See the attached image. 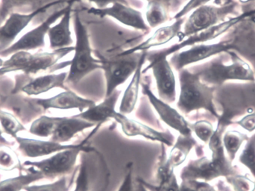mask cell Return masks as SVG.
Returning a JSON list of instances; mask_svg holds the SVG:
<instances>
[{
  "instance_id": "obj_29",
  "label": "cell",
  "mask_w": 255,
  "mask_h": 191,
  "mask_svg": "<svg viewBox=\"0 0 255 191\" xmlns=\"http://www.w3.org/2000/svg\"><path fill=\"white\" fill-rule=\"evenodd\" d=\"M57 120L58 117L41 116L33 122L29 132L40 138H51L56 126Z\"/></svg>"
},
{
  "instance_id": "obj_28",
  "label": "cell",
  "mask_w": 255,
  "mask_h": 191,
  "mask_svg": "<svg viewBox=\"0 0 255 191\" xmlns=\"http://www.w3.org/2000/svg\"><path fill=\"white\" fill-rule=\"evenodd\" d=\"M236 160L250 171L255 180V132L244 143Z\"/></svg>"
},
{
  "instance_id": "obj_9",
  "label": "cell",
  "mask_w": 255,
  "mask_h": 191,
  "mask_svg": "<svg viewBox=\"0 0 255 191\" xmlns=\"http://www.w3.org/2000/svg\"><path fill=\"white\" fill-rule=\"evenodd\" d=\"M146 60L150 63L146 68L142 70V74L148 70H151L155 79L158 97L169 104L175 102L176 99V82L172 65L168 61L167 57L157 56L148 53Z\"/></svg>"
},
{
  "instance_id": "obj_3",
  "label": "cell",
  "mask_w": 255,
  "mask_h": 191,
  "mask_svg": "<svg viewBox=\"0 0 255 191\" xmlns=\"http://www.w3.org/2000/svg\"><path fill=\"white\" fill-rule=\"evenodd\" d=\"M227 53L231 56L228 64H225L220 58H215L196 68L195 73L204 83L216 88L229 81L255 82V72L250 64L233 51Z\"/></svg>"
},
{
  "instance_id": "obj_36",
  "label": "cell",
  "mask_w": 255,
  "mask_h": 191,
  "mask_svg": "<svg viewBox=\"0 0 255 191\" xmlns=\"http://www.w3.org/2000/svg\"><path fill=\"white\" fill-rule=\"evenodd\" d=\"M70 187H71V184L68 183L67 177H63L51 184L27 186L24 190L25 191H69Z\"/></svg>"
},
{
  "instance_id": "obj_45",
  "label": "cell",
  "mask_w": 255,
  "mask_h": 191,
  "mask_svg": "<svg viewBox=\"0 0 255 191\" xmlns=\"http://www.w3.org/2000/svg\"><path fill=\"white\" fill-rule=\"evenodd\" d=\"M241 3H244V4H246V3L249 2H253V1H255V0H240Z\"/></svg>"
},
{
  "instance_id": "obj_31",
  "label": "cell",
  "mask_w": 255,
  "mask_h": 191,
  "mask_svg": "<svg viewBox=\"0 0 255 191\" xmlns=\"http://www.w3.org/2000/svg\"><path fill=\"white\" fill-rule=\"evenodd\" d=\"M0 123L4 132L13 138L17 137L18 132L25 131V126L10 113L0 110Z\"/></svg>"
},
{
  "instance_id": "obj_17",
  "label": "cell",
  "mask_w": 255,
  "mask_h": 191,
  "mask_svg": "<svg viewBox=\"0 0 255 191\" xmlns=\"http://www.w3.org/2000/svg\"><path fill=\"white\" fill-rule=\"evenodd\" d=\"M97 125L90 123L83 119L73 116L71 117H58L56 126L50 141L59 144L71 141L75 136L87 129L94 128Z\"/></svg>"
},
{
  "instance_id": "obj_19",
  "label": "cell",
  "mask_w": 255,
  "mask_h": 191,
  "mask_svg": "<svg viewBox=\"0 0 255 191\" xmlns=\"http://www.w3.org/2000/svg\"><path fill=\"white\" fill-rule=\"evenodd\" d=\"M121 93V91L117 89L112 95L106 97L101 103L94 105V106L74 116L96 125L99 123L104 124L109 120H112L117 112L115 108Z\"/></svg>"
},
{
  "instance_id": "obj_2",
  "label": "cell",
  "mask_w": 255,
  "mask_h": 191,
  "mask_svg": "<svg viewBox=\"0 0 255 191\" xmlns=\"http://www.w3.org/2000/svg\"><path fill=\"white\" fill-rule=\"evenodd\" d=\"M178 76L180 94L177 107L183 114L205 110L217 118L221 117L214 102L216 87L204 83L197 73L189 69L178 70Z\"/></svg>"
},
{
  "instance_id": "obj_1",
  "label": "cell",
  "mask_w": 255,
  "mask_h": 191,
  "mask_svg": "<svg viewBox=\"0 0 255 191\" xmlns=\"http://www.w3.org/2000/svg\"><path fill=\"white\" fill-rule=\"evenodd\" d=\"M211 157L202 156L190 160L180 172L182 183L201 181L210 183L217 179L226 178L237 174L233 163L229 161L221 140L214 139L208 144Z\"/></svg>"
},
{
  "instance_id": "obj_16",
  "label": "cell",
  "mask_w": 255,
  "mask_h": 191,
  "mask_svg": "<svg viewBox=\"0 0 255 191\" xmlns=\"http://www.w3.org/2000/svg\"><path fill=\"white\" fill-rule=\"evenodd\" d=\"M18 149L25 157L38 158L42 156L55 154L63 150H68L76 147V144H64L53 142L52 141H44L40 140L29 139V138L16 137Z\"/></svg>"
},
{
  "instance_id": "obj_10",
  "label": "cell",
  "mask_w": 255,
  "mask_h": 191,
  "mask_svg": "<svg viewBox=\"0 0 255 191\" xmlns=\"http://www.w3.org/2000/svg\"><path fill=\"white\" fill-rule=\"evenodd\" d=\"M67 9V5L61 10L54 12L38 26L28 31L7 49L1 51L0 55L2 57H7L19 51H28V52L30 50H35V49L44 47L45 36L47 34L51 25L64 14Z\"/></svg>"
},
{
  "instance_id": "obj_47",
  "label": "cell",
  "mask_w": 255,
  "mask_h": 191,
  "mask_svg": "<svg viewBox=\"0 0 255 191\" xmlns=\"http://www.w3.org/2000/svg\"><path fill=\"white\" fill-rule=\"evenodd\" d=\"M3 63H4V61H2V59L1 58H0V67L2 66Z\"/></svg>"
},
{
  "instance_id": "obj_41",
  "label": "cell",
  "mask_w": 255,
  "mask_h": 191,
  "mask_svg": "<svg viewBox=\"0 0 255 191\" xmlns=\"http://www.w3.org/2000/svg\"><path fill=\"white\" fill-rule=\"evenodd\" d=\"M91 2H94L97 6L98 8H104L108 7L110 4H114L116 2L124 3V4H128L127 0H88Z\"/></svg>"
},
{
  "instance_id": "obj_46",
  "label": "cell",
  "mask_w": 255,
  "mask_h": 191,
  "mask_svg": "<svg viewBox=\"0 0 255 191\" xmlns=\"http://www.w3.org/2000/svg\"><path fill=\"white\" fill-rule=\"evenodd\" d=\"M146 1H148H148H160V2L163 3V1H165V2H166V1H167V0H146Z\"/></svg>"
},
{
  "instance_id": "obj_27",
  "label": "cell",
  "mask_w": 255,
  "mask_h": 191,
  "mask_svg": "<svg viewBox=\"0 0 255 191\" xmlns=\"http://www.w3.org/2000/svg\"><path fill=\"white\" fill-rule=\"evenodd\" d=\"M28 171L25 175L0 182V191H21L29 185L45 179L43 174L33 167H29Z\"/></svg>"
},
{
  "instance_id": "obj_8",
  "label": "cell",
  "mask_w": 255,
  "mask_h": 191,
  "mask_svg": "<svg viewBox=\"0 0 255 191\" xmlns=\"http://www.w3.org/2000/svg\"><path fill=\"white\" fill-rule=\"evenodd\" d=\"M106 81V97L112 95L120 85H123L134 73L140 59L141 52H133L118 59L109 60L100 52H95Z\"/></svg>"
},
{
  "instance_id": "obj_14",
  "label": "cell",
  "mask_w": 255,
  "mask_h": 191,
  "mask_svg": "<svg viewBox=\"0 0 255 191\" xmlns=\"http://www.w3.org/2000/svg\"><path fill=\"white\" fill-rule=\"evenodd\" d=\"M61 2L55 1L31 13H21L13 12L9 15L4 23L0 27V52L11 46V43L17 37L18 34L31 22V21L39 13H43L51 6Z\"/></svg>"
},
{
  "instance_id": "obj_12",
  "label": "cell",
  "mask_w": 255,
  "mask_h": 191,
  "mask_svg": "<svg viewBox=\"0 0 255 191\" xmlns=\"http://www.w3.org/2000/svg\"><path fill=\"white\" fill-rule=\"evenodd\" d=\"M112 120H115L121 126L123 133L129 138L141 137L148 141L160 143V144L171 147L175 142L173 135L168 132L156 130L141 122L129 118L126 114L117 111Z\"/></svg>"
},
{
  "instance_id": "obj_22",
  "label": "cell",
  "mask_w": 255,
  "mask_h": 191,
  "mask_svg": "<svg viewBox=\"0 0 255 191\" xmlns=\"http://www.w3.org/2000/svg\"><path fill=\"white\" fill-rule=\"evenodd\" d=\"M67 74V73H61L59 74H49L34 78L28 80L19 90L28 96L39 95L48 92L53 88L67 90L65 86Z\"/></svg>"
},
{
  "instance_id": "obj_33",
  "label": "cell",
  "mask_w": 255,
  "mask_h": 191,
  "mask_svg": "<svg viewBox=\"0 0 255 191\" xmlns=\"http://www.w3.org/2000/svg\"><path fill=\"white\" fill-rule=\"evenodd\" d=\"M225 179L234 191H255V180L247 176L237 173Z\"/></svg>"
},
{
  "instance_id": "obj_44",
  "label": "cell",
  "mask_w": 255,
  "mask_h": 191,
  "mask_svg": "<svg viewBox=\"0 0 255 191\" xmlns=\"http://www.w3.org/2000/svg\"><path fill=\"white\" fill-rule=\"evenodd\" d=\"M0 144H7V141H6L5 138H3L1 130H0Z\"/></svg>"
},
{
  "instance_id": "obj_13",
  "label": "cell",
  "mask_w": 255,
  "mask_h": 191,
  "mask_svg": "<svg viewBox=\"0 0 255 191\" xmlns=\"http://www.w3.org/2000/svg\"><path fill=\"white\" fill-rule=\"evenodd\" d=\"M88 13L100 17L111 16L119 21L121 23L135 29L141 30V31L149 30V28L142 17L141 12L132 8L128 6V4H124V3H114L113 5L111 7H106L104 8L91 7L88 10Z\"/></svg>"
},
{
  "instance_id": "obj_26",
  "label": "cell",
  "mask_w": 255,
  "mask_h": 191,
  "mask_svg": "<svg viewBox=\"0 0 255 191\" xmlns=\"http://www.w3.org/2000/svg\"><path fill=\"white\" fill-rule=\"evenodd\" d=\"M248 138L246 132L230 127L223 132L222 137L223 148L228 159L232 163L236 160L238 153Z\"/></svg>"
},
{
  "instance_id": "obj_39",
  "label": "cell",
  "mask_w": 255,
  "mask_h": 191,
  "mask_svg": "<svg viewBox=\"0 0 255 191\" xmlns=\"http://www.w3.org/2000/svg\"><path fill=\"white\" fill-rule=\"evenodd\" d=\"M235 124L239 126L241 129L248 133L255 132V112L250 113L244 116L241 120L235 122Z\"/></svg>"
},
{
  "instance_id": "obj_23",
  "label": "cell",
  "mask_w": 255,
  "mask_h": 191,
  "mask_svg": "<svg viewBox=\"0 0 255 191\" xmlns=\"http://www.w3.org/2000/svg\"><path fill=\"white\" fill-rule=\"evenodd\" d=\"M147 55H148V51L141 52L140 59H139L137 68L135 70L131 80L128 85L121 100L119 108V112L121 114L128 115L133 112V110L135 109L138 100V96H139V86H140L141 77L142 74V66L146 60Z\"/></svg>"
},
{
  "instance_id": "obj_48",
  "label": "cell",
  "mask_w": 255,
  "mask_h": 191,
  "mask_svg": "<svg viewBox=\"0 0 255 191\" xmlns=\"http://www.w3.org/2000/svg\"><path fill=\"white\" fill-rule=\"evenodd\" d=\"M60 1H61V2H62L63 1H64V0H59Z\"/></svg>"
},
{
  "instance_id": "obj_20",
  "label": "cell",
  "mask_w": 255,
  "mask_h": 191,
  "mask_svg": "<svg viewBox=\"0 0 255 191\" xmlns=\"http://www.w3.org/2000/svg\"><path fill=\"white\" fill-rule=\"evenodd\" d=\"M77 0H69L67 9L64 14L61 16V21L57 25L50 27L48 31L49 44L53 50L62 48L70 47L73 43L70 31L72 7L73 3Z\"/></svg>"
},
{
  "instance_id": "obj_40",
  "label": "cell",
  "mask_w": 255,
  "mask_h": 191,
  "mask_svg": "<svg viewBox=\"0 0 255 191\" xmlns=\"http://www.w3.org/2000/svg\"><path fill=\"white\" fill-rule=\"evenodd\" d=\"M211 0H190L183 8L175 14L174 18L177 19L184 17L189 12L192 11L201 6L207 4V3L209 2Z\"/></svg>"
},
{
  "instance_id": "obj_35",
  "label": "cell",
  "mask_w": 255,
  "mask_h": 191,
  "mask_svg": "<svg viewBox=\"0 0 255 191\" xmlns=\"http://www.w3.org/2000/svg\"><path fill=\"white\" fill-rule=\"evenodd\" d=\"M19 166L16 154L7 147H0V170L10 171Z\"/></svg>"
},
{
  "instance_id": "obj_7",
  "label": "cell",
  "mask_w": 255,
  "mask_h": 191,
  "mask_svg": "<svg viewBox=\"0 0 255 191\" xmlns=\"http://www.w3.org/2000/svg\"><path fill=\"white\" fill-rule=\"evenodd\" d=\"M238 3L230 1L221 6L205 4L193 10L184 23L181 40L226 21L236 10Z\"/></svg>"
},
{
  "instance_id": "obj_37",
  "label": "cell",
  "mask_w": 255,
  "mask_h": 191,
  "mask_svg": "<svg viewBox=\"0 0 255 191\" xmlns=\"http://www.w3.org/2000/svg\"><path fill=\"white\" fill-rule=\"evenodd\" d=\"M89 191V179H88V168L85 162H82L76 177V185L73 191Z\"/></svg>"
},
{
  "instance_id": "obj_34",
  "label": "cell",
  "mask_w": 255,
  "mask_h": 191,
  "mask_svg": "<svg viewBox=\"0 0 255 191\" xmlns=\"http://www.w3.org/2000/svg\"><path fill=\"white\" fill-rule=\"evenodd\" d=\"M138 179L148 191H180L181 189V185L178 183L175 174L157 185H152L142 179Z\"/></svg>"
},
{
  "instance_id": "obj_4",
  "label": "cell",
  "mask_w": 255,
  "mask_h": 191,
  "mask_svg": "<svg viewBox=\"0 0 255 191\" xmlns=\"http://www.w3.org/2000/svg\"><path fill=\"white\" fill-rule=\"evenodd\" d=\"M103 123H99L93 129L92 132L78 144L76 147L68 150H63L55 153L54 156L39 161V162H29L27 161L24 163V166L33 167L43 174L44 178L54 180L61 178L71 174L77 163L79 156L83 153L95 152V149L88 145L89 140L98 132Z\"/></svg>"
},
{
  "instance_id": "obj_38",
  "label": "cell",
  "mask_w": 255,
  "mask_h": 191,
  "mask_svg": "<svg viewBox=\"0 0 255 191\" xmlns=\"http://www.w3.org/2000/svg\"><path fill=\"white\" fill-rule=\"evenodd\" d=\"M118 191H136V186H134L133 180V164L131 162L127 165L124 181Z\"/></svg>"
},
{
  "instance_id": "obj_30",
  "label": "cell",
  "mask_w": 255,
  "mask_h": 191,
  "mask_svg": "<svg viewBox=\"0 0 255 191\" xmlns=\"http://www.w3.org/2000/svg\"><path fill=\"white\" fill-rule=\"evenodd\" d=\"M146 21L151 28H155L167 20V14L160 1H148L145 12Z\"/></svg>"
},
{
  "instance_id": "obj_11",
  "label": "cell",
  "mask_w": 255,
  "mask_h": 191,
  "mask_svg": "<svg viewBox=\"0 0 255 191\" xmlns=\"http://www.w3.org/2000/svg\"><path fill=\"white\" fill-rule=\"evenodd\" d=\"M141 86L142 94L147 96L157 115L166 126L176 131L179 135L185 136L193 135L190 123L186 120L181 113L171 107L167 102L161 100L160 98L154 95L151 91L149 84L141 82Z\"/></svg>"
},
{
  "instance_id": "obj_21",
  "label": "cell",
  "mask_w": 255,
  "mask_h": 191,
  "mask_svg": "<svg viewBox=\"0 0 255 191\" xmlns=\"http://www.w3.org/2000/svg\"><path fill=\"white\" fill-rule=\"evenodd\" d=\"M74 51V47H66L55 49L52 52H38L31 54L22 73L26 76L36 75L42 71H46L54 67L58 61L67 54Z\"/></svg>"
},
{
  "instance_id": "obj_6",
  "label": "cell",
  "mask_w": 255,
  "mask_h": 191,
  "mask_svg": "<svg viewBox=\"0 0 255 191\" xmlns=\"http://www.w3.org/2000/svg\"><path fill=\"white\" fill-rule=\"evenodd\" d=\"M235 36H234L233 38H228L218 43L195 45L187 50L173 54L169 62L172 68L178 71L185 68L187 66L208 59L218 54L228 52L234 49L242 52L241 47H243L244 40L241 36H239L238 38H236Z\"/></svg>"
},
{
  "instance_id": "obj_15",
  "label": "cell",
  "mask_w": 255,
  "mask_h": 191,
  "mask_svg": "<svg viewBox=\"0 0 255 191\" xmlns=\"http://www.w3.org/2000/svg\"><path fill=\"white\" fill-rule=\"evenodd\" d=\"M34 104L41 107L44 111L50 109H78L80 112L96 105L95 102L78 95L71 90H66L58 95L47 99H32Z\"/></svg>"
},
{
  "instance_id": "obj_18",
  "label": "cell",
  "mask_w": 255,
  "mask_h": 191,
  "mask_svg": "<svg viewBox=\"0 0 255 191\" xmlns=\"http://www.w3.org/2000/svg\"><path fill=\"white\" fill-rule=\"evenodd\" d=\"M184 21H185V18H180V19H177L176 21L172 25H166V26L158 28L149 38L128 50L124 51L122 53L119 54L118 56H124V55H129L133 52L148 51L151 48L166 44L168 42L177 37Z\"/></svg>"
},
{
  "instance_id": "obj_32",
  "label": "cell",
  "mask_w": 255,
  "mask_h": 191,
  "mask_svg": "<svg viewBox=\"0 0 255 191\" xmlns=\"http://www.w3.org/2000/svg\"><path fill=\"white\" fill-rule=\"evenodd\" d=\"M192 133L204 144H208L214 135L215 128L211 122L206 120H200L190 124Z\"/></svg>"
},
{
  "instance_id": "obj_43",
  "label": "cell",
  "mask_w": 255,
  "mask_h": 191,
  "mask_svg": "<svg viewBox=\"0 0 255 191\" xmlns=\"http://www.w3.org/2000/svg\"><path fill=\"white\" fill-rule=\"evenodd\" d=\"M180 191H195L194 189H192L190 186H187L185 183H181V189H180Z\"/></svg>"
},
{
  "instance_id": "obj_5",
  "label": "cell",
  "mask_w": 255,
  "mask_h": 191,
  "mask_svg": "<svg viewBox=\"0 0 255 191\" xmlns=\"http://www.w3.org/2000/svg\"><path fill=\"white\" fill-rule=\"evenodd\" d=\"M76 46L74 57L70 61V69L65 83L75 86L91 72L101 69V64L97 58L93 57L92 49L86 27L82 23L79 13L74 15Z\"/></svg>"
},
{
  "instance_id": "obj_24",
  "label": "cell",
  "mask_w": 255,
  "mask_h": 191,
  "mask_svg": "<svg viewBox=\"0 0 255 191\" xmlns=\"http://www.w3.org/2000/svg\"><path fill=\"white\" fill-rule=\"evenodd\" d=\"M196 139L193 135H178L176 141L172 146L169 156H167V162L172 168H178L184 163L188 157L191 150L196 145Z\"/></svg>"
},
{
  "instance_id": "obj_42",
  "label": "cell",
  "mask_w": 255,
  "mask_h": 191,
  "mask_svg": "<svg viewBox=\"0 0 255 191\" xmlns=\"http://www.w3.org/2000/svg\"><path fill=\"white\" fill-rule=\"evenodd\" d=\"M136 191H148V189L139 181V179H137V180H136Z\"/></svg>"
},
{
  "instance_id": "obj_25",
  "label": "cell",
  "mask_w": 255,
  "mask_h": 191,
  "mask_svg": "<svg viewBox=\"0 0 255 191\" xmlns=\"http://www.w3.org/2000/svg\"><path fill=\"white\" fill-rule=\"evenodd\" d=\"M54 0H1L0 7V19H7L10 13L15 10L35 11L48 4L55 2Z\"/></svg>"
}]
</instances>
